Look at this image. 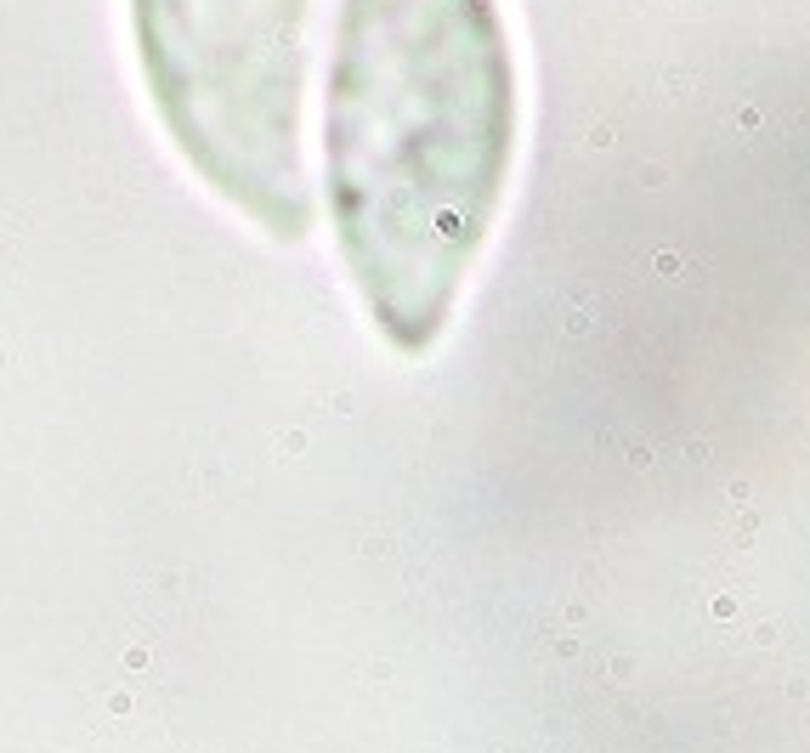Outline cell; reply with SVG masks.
<instances>
[{
	"label": "cell",
	"mask_w": 810,
	"mask_h": 753,
	"mask_svg": "<svg viewBox=\"0 0 810 753\" xmlns=\"http://www.w3.org/2000/svg\"><path fill=\"white\" fill-rule=\"evenodd\" d=\"M516 153V63L493 0H340L329 221L380 334L425 351L453 317Z\"/></svg>",
	"instance_id": "obj_1"
},
{
	"label": "cell",
	"mask_w": 810,
	"mask_h": 753,
	"mask_svg": "<svg viewBox=\"0 0 810 753\" xmlns=\"http://www.w3.org/2000/svg\"><path fill=\"white\" fill-rule=\"evenodd\" d=\"M312 0H131L148 97L176 153L272 238H306L301 164Z\"/></svg>",
	"instance_id": "obj_2"
}]
</instances>
